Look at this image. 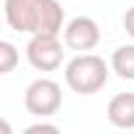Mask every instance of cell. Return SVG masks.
Segmentation results:
<instances>
[{
  "label": "cell",
  "mask_w": 134,
  "mask_h": 134,
  "mask_svg": "<svg viewBox=\"0 0 134 134\" xmlns=\"http://www.w3.org/2000/svg\"><path fill=\"white\" fill-rule=\"evenodd\" d=\"M97 42H100V26L90 16H76L63 26V45L76 53H87L97 47Z\"/></svg>",
  "instance_id": "277c9868"
},
{
  "label": "cell",
  "mask_w": 134,
  "mask_h": 134,
  "mask_svg": "<svg viewBox=\"0 0 134 134\" xmlns=\"http://www.w3.org/2000/svg\"><path fill=\"white\" fill-rule=\"evenodd\" d=\"M63 29V5L58 0H40L37 5V26L34 34H58Z\"/></svg>",
  "instance_id": "8992f818"
},
{
  "label": "cell",
  "mask_w": 134,
  "mask_h": 134,
  "mask_svg": "<svg viewBox=\"0 0 134 134\" xmlns=\"http://www.w3.org/2000/svg\"><path fill=\"white\" fill-rule=\"evenodd\" d=\"M60 103H63V92H60V84L53 82V79H34L26 92H24V105L32 116L37 118H50L60 110Z\"/></svg>",
  "instance_id": "7a4b0ae2"
},
{
  "label": "cell",
  "mask_w": 134,
  "mask_h": 134,
  "mask_svg": "<svg viewBox=\"0 0 134 134\" xmlns=\"http://www.w3.org/2000/svg\"><path fill=\"white\" fill-rule=\"evenodd\" d=\"M66 84L76 95H95L108 84V63L95 53H79L66 63Z\"/></svg>",
  "instance_id": "6da1fadb"
},
{
  "label": "cell",
  "mask_w": 134,
  "mask_h": 134,
  "mask_svg": "<svg viewBox=\"0 0 134 134\" xmlns=\"http://www.w3.org/2000/svg\"><path fill=\"white\" fill-rule=\"evenodd\" d=\"M108 121L116 129H134V92H121L108 103Z\"/></svg>",
  "instance_id": "52a82bcc"
},
{
  "label": "cell",
  "mask_w": 134,
  "mask_h": 134,
  "mask_svg": "<svg viewBox=\"0 0 134 134\" xmlns=\"http://www.w3.org/2000/svg\"><path fill=\"white\" fill-rule=\"evenodd\" d=\"M40 0H5V21L13 32L34 34Z\"/></svg>",
  "instance_id": "5b68a950"
},
{
  "label": "cell",
  "mask_w": 134,
  "mask_h": 134,
  "mask_svg": "<svg viewBox=\"0 0 134 134\" xmlns=\"http://www.w3.org/2000/svg\"><path fill=\"white\" fill-rule=\"evenodd\" d=\"M26 60L37 71H55L63 63V45L58 34H32L26 45Z\"/></svg>",
  "instance_id": "3957f363"
},
{
  "label": "cell",
  "mask_w": 134,
  "mask_h": 134,
  "mask_svg": "<svg viewBox=\"0 0 134 134\" xmlns=\"http://www.w3.org/2000/svg\"><path fill=\"white\" fill-rule=\"evenodd\" d=\"M110 69L126 79V82H134V45H121L113 50L110 55Z\"/></svg>",
  "instance_id": "ba28073f"
},
{
  "label": "cell",
  "mask_w": 134,
  "mask_h": 134,
  "mask_svg": "<svg viewBox=\"0 0 134 134\" xmlns=\"http://www.w3.org/2000/svg\"><path fill=\"white\" fill-rule=\"evenodd\" d=\"M19 63V47L8 40L0 42V74H11Z\"/></svg>",
  "instance_id": "9c48e42d"
},
{
  "label": "cell",
  "mask_w": 134,
  "mask_h": 134,
  "mask_svg": "<svg viewBox=\"0 0 134 134\" xmlns=\"http://www.w3.org/2000/svg\"><path fill=\"white\" fill-rule=\"evenodd\" d=\"M58 134L60 129L55 126V124H45V121H40V124H32V126H26L24 129V134Z\"/></svg>",
  "instance_id": "30bf717a"
},
{
  "label": "cell",
  "mask_w": 134,
  "mask_h": 134,
  "mask_svg": "<svg viewBox=\"0 0 134 134\" xmlns=\"http://www.w3.org/2000/svg\"><path fill=\"white\" fill-rule=\"evenodd\" d=\"M124 29L129 37H134V5L126 8V13H124Z\"/></svg>",
  "instance_id": "8fae6325"
}]
</instances>
